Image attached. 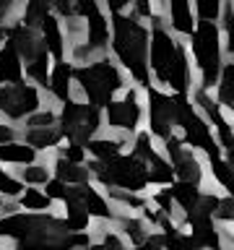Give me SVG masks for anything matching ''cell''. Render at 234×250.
<instances>
[{
    "instance_id": "cell-24",
    "label": "cell",
    "mask_w": 234,
    "mask_h": 250,
    "mask_svg": "<svg viewBox=\"0 0 234 250\" xmlns=\"http://www.w3.org/2000/svg\"><path fill=\"white\" fill-rule=\"evenodd\" d=\"M89 151L97 156V162H107V159H115V156H120L122 151V144L115 138H94L89 141Z\"/></svg>"
},
{
    "instance_id": "cell-8",
    "label": "cell",
    "mask_w": 234,
    "mask_h": 250,
    "mask_svg": "<svg viewBox=\"0 0 234 250\" xmlns=\"http://www.w3.org/2000/svg\"><path fill=\"white\" fill-rule=\"evenodd\" d=\"M179 94H164L159 89H148V128L156 138H169L177 123Z\"/></svg>"
},
{
    "instance_id": "cell-42",
    "label": "cell",
    "mask_w": 234,
    "mask_h": 250,
    "mask_svg": "<svg viewBox=\"0 0 234 250\" xmlns=\"http://www.w3.org/2000/svg\"><path fill=\"white\" fill-rule=\"evenodd\" d=\"M5 141H13V128L0 123V144H5Z\"/></svg>"
},
{
    "instance_id": "cell-31",
    "label": "cell",
    "mask_w": 234,
    "mask_h": 250,
    "mask_svg": "<svg viewBox=\"0 0 234 250\" xmlns=\"http://www.w3.org/2000/svg\"><path fill=\"white\" fill-rule=\"evenodd\" d=\"M21 177L26 180L29 185H44L47 177H50V172H47L44 164H29V167H23Z\"/></svg>"
},
{
    "instance_id": "cell-38",
    "label": "cell",
    "mask_w": 234,
    "mask_h": 250,
    "mask_svg": "<svg viewBox=\"0 0 234 250\" xmlns=\"http://www.w3.org/2000/svg\"><path fill=\"white\" fill-rule=\"evenodd\" d=\"M234 203H232V198L226 195V198H218V206H216V211H214V216H218V219H224V222H232L234 219Z\"/></svg>"
},
{
    "instance_id": "cell-35",
    "label": "cell",
    "mask_w": 234,
    "mask_h": 250,
    "mask_svg": "<svg viewBox=\"0 0 234 250\" xmlns=\"http://www.w3.org/2000/svg\"><path fill=\"white\" fill-rule=\"evenodd\" d=\"M86 250H125V245H122V240L117 237V234H104L101 237V242L99 245H91V248H86Z\"/></svg>"
},
{
    "instance_id": "cell-20",
    "label": "cell",
    "mask_w": 234,
    "mask_h": 250,
    "mask_svg": "<svg viewBox=\"0 0 234 250\" xmlns=\"http://www.w3.org/2000/svg\"><path fill=\"white\" fill-rule=\"evenodd\" d=\"M55 175H58L60 183H65V185H81L89 180V169L81 167V164H73V162H65L60 156L58 162H55Z\"/></svg>"
},
{
    "instance_id": "cell-41",
    "label": "cell",
    "mask_w": 234,
    "mask_h": 250,
    "mask_svg": "<svg viewBox=\"0 0 234 250\" xmlns=\"http://www.w3.org/2000/svg\"><path fill=\"white\" fill-rule=\"evenodd\" d=\"M104 3L109 5V11H112V13H122L125 8L133 3V0H104Z\"/></svg>"
},
{
    "instance_id": "cell-33",
    "label": "cell",
    "mask_w": 234,
    "mask_h": 250,
    "mask_svg": "<svg viewBox=\"0 0 234 250\" xmlns=\"http://www.w3.org/2000/svg\"><path fill=\"white\" fill-rule=\"evenodd\" d=\"M0 193H3V195H11V198L21 195V183H19L16 177H11L8 172H3V167H0Z\"/></svg>"
},
{
    "instance_id": "cell-28",
    "label": "cell",
    "mask_w": 234,
    "mask_h": 250,
    "mask_svg": "<svg viewBox=\"0 0 234 250\" xmlns=\"http://www.w3.org/2000/svg\"><path fill=\"white\" fill-rule=\"evenodd\" d=\"M120 227H122L125 237L133 240V245H140L151 234V229H146V222H140V219H122Z\"/></svg>"
},
{
    "instance_id": "cell-4",
    "label": "cell",
    "mask_w": 234,
    "mask_h": 250,
    "mask_svg": "<svg viewBox=\"0 0 234 250\" xmlns=\"http://www.w3.org/2000/svg\"><path fill=\"white\" fill-rule=\"evenodd\" d=\"M190 50L195 58V65L200 70V86L214 89L221 73V31L216 21H198L190 31Z\"/></svg>"
},
{
    "instance_id": "cell-34",
    "label": "cell",
    "mask_w": 234,
    "mask_h": 250,
    "mask_svg": "<svg viewBox=\"0 0 234 250\" xmlns=\"http://www.w3.org/2000/svg\"><path fill=\"white\" fill-rule=\"evenodd\" d=\"M47 198L50 201H65V195H68V185L65 183H60V180H47Z\"/></svg>"
},
{
    "instance_id": "cell-15",
    "label": "cell",
    "mask_w": 234,
    "mask_h": 250,
    "mask_svg": "<svg viewBox=\"0 0 234 250\" xmlns=\"http://www.w3.org/2000/svg\"><path fill=\"white\" fill-rule=\"evenodd\" d=\"M70 81H73V65L68 60H58L55 68L50 70V78H47V86L52 89V94L60 102L70 99Z\"/></svg>"
},
{
    "instance_id": "cell-13",
    "label": "cell",
    "mask_w": 234,
    "mask_h": 250,
    "mask_svg": "<svg viewBox=\"0 0 234 250\" xmlns=\"http://www.w3.org/2000/svg\"><path fill=\"white\" fill-rule=\"evenodd\" d=\"M195 99H198V104L206 109V115L214 120V128L218 133V138H221V146L226 148V151H232L234 148V138H232V128H229V120L221 115V109H218V102H214L206 94V89H200L198 94H195Z\"/></svg>"
},
{
    "instance_id": "cell-22",
    "label": "cell",
    "mask_w": 234,
    "mask_h": 250,
    "mask_svg": "<svg viewBox=\"0 0 234 250\" xmlns=\"http://www.w3.org/2000/svg\"><path fill=\"white\" fill-rule=\"evenodd\" d=\"M216 86H218V104H224L226 109H234V65L232 62L221 65Z\"/></svg>"
},
{
    "instance_id": "cell-43",
    "label": "cell",
    "mask_w": 234,
    "mask_h": 250,
    "mask_svg": "<svg viewBox=\"0 0 234 250\" xmlns=\"http://www.w3.org/2000/svg\"><path fill=\"white\" fill-rule=\"evenodd\" d=\"M13 5H16V0H0V19H3V16L11 11Z\"/></svg>"
},
{
    "instance_id": "cell-1",
    "label": "cell",
    "mask_w": 234,
    "mask_h": 250,
    "mask_svg": "<svg viewBox=\"0 0 234 250\" xmlns=\"http://www.w3.org/2000/svg\"><path fill=\"white\" fill-rule=\"evenodd\" d=\"M148 65H151L156 81L164 83L172 94L190 91V62L185 50L167 29L156 26L148 37Z\"/></svg>"
},
{
    "instance_id": "cell-26",
    "label": "cell",
    "mask_w": 234,
    "mask_h": 250,
    "mask_svg": "<svg viewBox=\"0 0 234 250\" xmlns=\"http://www.w3.org/2000/svg\"><path fill=\"white\" fill-rule=\"evenodd\" d=\"M19 203H21V208L31 211V214H39V211H47V208H50L52 201L47 198L42 190H37V188H26V193H21Z\"/></svg>"
},
{
    "instance_id": "cell-37",
    "label": "cell",
    "mask_w": 234,
    "mask_h": 250,
    "mask_svg": "<svg viewBox=\"0 0 234 250\" xmlns=\"http://www.w3.org/2000/svg\"><path fill=\"white\" fill-rule=\"evenodd\" d=\"M47 125H55V115L52 112H31L29 115V128H47Z\"/></svg>"
},
{
    "instance_id": "cell-25",
    "label": "cell",
    "mask_w": 234,
    "mask_h": 250,
    "mask_svg": "<svg viewBox=\"0 0 234 250\" xmlns=\"http://www.w3.org/2000/svg\"><path fill=\"white\" fill-rule=\"evenodd\" d=\"M26 76L29 78H34L37 83H42L47 86V78H50V52H39L37 58H31L26 62Z\"/></svg>"
},
{
    "instance_id": "cell-32",
    "label": "cell",
    "mask_w": 234,
    "mask_h": 250,
    "mask_svg": "<svg viewBox=\"0 0 234 250\" xmlns=\"http://www.w3.org/2000/svg\"><path fill=\"white\" fill-rule=\"evenodd\" d=\"M76 16L83 21H94L99 19V16H104L99 11V3L97 0H76Z\"/></svg>"
},
{
    "instance_id": "cell-6",
    "label": "cell",
    "mask_w": 234,
    "mask_h": 250,
    "mask_svg": "<svg viewBox=\"0 0 234 250\" xmlns=\"http://www.w3.org/2000/svg\"><path fill=\"white\" fill-rule=\"evenodd\" d=\"M99 123H101L99 109L91 104H78V102L68 99L60 109V136H65L70 144L86 146L97 133Z\"/></svg>"
},
{
    "instance_id": "cell-3",
    "label": "cell",
    "mask_w": 234,
    "mask_h": 250,
    "mask_svg": "<svg viewBox=\"0 0 234 250\" xmlns=\"http://www.w3.org/2000/svg\"><path fill=\"white\" fill-rule=\"evenodd\" d=\"M76 83L81 86V91L86 94L91 107H107L112 97L125 86V78L120 73V68L112 60H94L89 65L73 70Z\"/></svg>"
},
{
    "instance_id": "cell-23",
    "label": "cell",
    "mask_w": 234,
    "mask_h": 250,
    "mask_svg": "<svg viewBox=\"0 0 234 250\" xmlns=\"http://www.w3.org/2000/svg\"><path fill=\"white\" fill-rule=\"evenodd\" d=\"M47 16H50V0H26L23 8V26L26 29H37Z\"/></svg>"
},
{
    "instance_id": "cell-18",
    "label": "cell",
    "mask_w": 234,
    "mask_h": 250,
    "mask_svg": "<svg viewBox=\"0 0 234 250\" xmlns=\"http://www.w3.org/2000/svg\"><path fill=\"white\" fill-rule=\"evenodd\" d=\"M37 156V148L29 144H19V141H5L0 144V159L8 164H31Z\"/></svg>"
},
{
    "instance_id": "cell-11",
    "label": "cell",
    "mask_w": 234,
    "mask_h": 250,
    "mask_svg": "<svg viewBox=\"0 0 234 250\" xmlns=\"http://www.w3.org/2000/svg\"><path fill=\"white\" fill-rule=\"evenodd\" d=\"M65 203H73V206L83 208L89 216H97V219H109V216H112V208H109V203L104 201V195H99L89 183L68 185Z\"/></svg>"
},
{
    "instance_id": "cell-29",
    "label": "cell",
    "mask_w": 234,
    "mask_h": 250,
    "mask_svg": "<svg viewBox=\"0 0 234 250\" xmlns=\"http://www.w3.org/2000/svg\"><path fill=\"white\" fill-rule=\"evenodd\" d=\"M58 234V232H55ZM50 237L52 234H29V237H21L16 250H50Z\"/></svg>"
},
{
    "instance_id": "cell-2",
    "label": "cell",
    "mask_w": 234,
    "mask_h": 250,
    "mask_svg": "<svg viewBox=\"0 0 234 250\" xmlns=\"http://www.w3.org/2000/svg\"><path fill=\"white\" fill-rule=\"evenodd\" d=\"M112 50L138 83H148V29L138 16H112Z\"/></svg>"
},
{
    "instance_id": "cell-39",
    "label": "cell",
    "mask_w": 234,
    "mask_h": 250,
    "mask_svg": "<svg viewBox=\"0 0 234 250\" xmlns=\"http://www.w3.org/2000/svg\"><path fill=\"white\" fill-rule=\"evenodd\" d=\"M136 250H164V242H161V234H148V237L136 245Z\"/></svg>"
},
{
    "instance_id": "cell-30",
    "label": "cell",
    "mask_w": 234,
    "mask_h": 250,
    "mask_svg": "<svg viewBox=\"0 0 234 250\" xmlns=\"http://www.w3.org/2000/svg\"><path fill=\"white\" fill-rule=\"evenodd\" d=\"M200 21H216L221 16V0H195Z\"/></svg>"
},
{
    "instance_id": "cell-16",
    "label": "cell",
    "mask_w": 234,
    "mask_h": 250,
    "mask_svg": "<svg viewBox=\"0 0 234 250\" xmlns=\"http://www.w3.org/2000/svg\"><path fill=\"white\" fill-rule=\"evenodd\" d=\"M167 11H169V23L177 34L190 37V31L195 26L193 11H190V0H167Z\"/></svg>"
},
{
    "instance_id": "cell-40",
    "label": "cell",
    "mask_w": 234,
    "mask_h": 250,
    "mask_svg": "<svg viewBox=\"0 0 234 250\" xmlns=\"http://www.w3.org/2000/svg\"><path fill=\"white\" fill-rule=\"evenodd\" d=\"M136 3V11L140 19H146V16H151V0H133Z\"/></svg>"
},
{
    "instance_id": "cell-27",
    "label": "cell",
    "mask_w": 234,
    "mask_h": 250,
    "mask_svg": "<svg viewBox=\"0 0 234 250\" xmlns=\"http://www.w3.org/2000/svg\"><path fill=\"white\" fill-rule=\"evenodd\" d=\"M211 172H214V177L221 183V188L226 193H232L234 190V180H232V167H229V162L224 159L221 154H216V156H211Z\"/></svg>"
},
{
    "instance_id": "cell-5",
    "label": "cell",
    "mask_w": 234,
    "mask_h": 250,
    "mask_svg": "<svg viewBox=\"0 0 234 250\" xmlns=\"http://www.w3.org/2000/svg\"><path fill=\"white\" fill-rule=\"evenodd\" d=\"M89 175H94L104 188H115V190H128V193H140L148 185L146 164L138 156H115L107 162H91Z\"/></svg>"
},
{
    "instance_id": "cell-45",
    "label": "cell",
    "mask_w": 234,
    "mask_h": 250,
    "mask_svg": "<svg viewBox=\"0 0 234 250\" xmlns=\"http://www.w3.org/2000/svg\"><path fill=\"white\" fill-rule=\"evenodd\" d=\"M0 206H3V201H0Z\"/></svg>"
},
{
    "instance_id": "cell-12",
    "label": "cell",
    "mask_w": 234,
    "mask_h": 250,
    "mask_svg": "<svg viewBox=\"0 0 234 250\" xmlns=\"http://www.w3.org/2000/svg\"><path fill=\"white\" fill-rule=\"evenodd\" d=\"M5 37H8V44L16 50V55H19L21 60H26V62L31 58H37L39 52H44L42 39L34 34V29H26L23 23H16V26L5 29Z\"/></svg>"
},
{
    "instance_id": "cell-44",
    "label": "cell",
    "mask_w": 234,
    "mask_h": 250,
    "mask_svg": "<svg viewBox=\"0 0 234 250\" xmlns=\"http://www.w3.org/2000/svg\"><path fill=\"white\" fill-rule=\"evenodd\" d=\"M3 39H5V29L0 26V42H3Z\"/></svg>"
},
{
    "instance_id": "cell-10",
    "label": "cell",
    "mask_w": 234,
    "mask_h": 250,
    "mask_svg": "<svg viewBox=\"0 0 234 250\" xmlns=\"http://www.w3.org/2000/svg\"><path fill=\"white\" fill-rule=\"evenodd\" d=\"M140 115H143V107H140V97L136 89L125 91L120 102H109L107 104V123L117 130H136L140 123Z\"/></svg>"
},
{
    "instance_id": "cell-9",
    "label": "cell",
    "mask_w": 234,
    "mask_h": 250,
    "mask_svg": "<svg viewBox=\"0 0 234 250\" xmlns=\"http://www.w3.org/2000/svg\"><path fill=\"white\" fill-rule=\"evenodd\" d=\"M39 109V91L29 83H0V112L11 120H21Z\"/></svg>"
},
{
    "instance_id": "cell-7",
    "label": "cell",
    "mask_w": 234,
    "mask_h": 250,
    "mask_svg": "<svg viewBox=\"0 0 234 250\" xmlns=\"http://www.w3.org/2000/svg\"><path fill=\"white\" fill-rule=\"evenodd\" d=\"M185 133V144L193 146V148H203L208 151V156H216L221 154L218 151V144L214 141V133H211L208 123L195 112V107L187 102V94H179V104H177V123Z\"/></svg>"
},
{
    "instance_id": "cell-19",
    "label": "cell",
    "mask_w": 234,
    "mask_h": 250,
    "mask_svg": "<svg viewBox=\"0 0 234 250\" xmlns=\"http://www.w3.org/2000/svg\"><path fill=\"white\" fill-rule=\"evenodd\" d=\"M169 195H172V203H177L179 208L185 211V214H190V211L198 206V198H200V190L198 185H190V183H175L172 188H167Z\"/></svg>"
},
{
    "instance_id": "cell-14",
    "label": "cell",
    "mask_w": 234,
    "mask_h": 250,
    "mask_svg": "<svg viewBox=\"0 0 234 250\" xmlns=\"http://www.w3.org/2000/svg\"><path fill=\"white\" fill-rule=\"evenodd\" d=\"M39 29H42V44H44V50L50 52V55H55L58 60H62V52H65V37H62L58 16L50 13L42 23H39Z\"/></svg>"
},
{
    "instance_id": "cell-21",
    "label": "cell",
    "mask_w": 234,
    "mask_h": 250,
    "mask_svg": "<svg viewBox=\"0 0 234 250\" xmlns=\"http://www.w3.org/2000/svg\"><path fill=\"white\" fill-rule=\"evenodd\" d=\"M60 128H55V125H47V128H29L26 130V144L31 148H52L58 146L60 141Z\"/></svg>"
},
{
    "instance_id": "cell-17",
    "label": "cell",
    "mask_w": 234,
    "mask_h": 250,
    "mask_svg": "<svg viewBox=\"0 0 234 250\" xmlns=\"http://www.w3.org/2000/svg\"><path fill=\"white\" fill-rule=\"evenodd\" d=\"M21 76H23L21 58L16 55L11 44H5L0 50V83H19Z\"/></svg>"
},
{
    "instance_id": "cell-36",
    "label": "cell",
    "mask_w": 234,
    "mask_h": 250,
    "mask_svg": "<svg viewBox=\"0 0 234 250\" xmlns=\"http://www.w3.org/2000/svg\"><path fill=\"white\" fill-rule=\"evenodd\" d=\"M86 156V148L81 144H68L65 148H62V159L65 162H73V164H81Z\"/></svg>"
}]
</instances>
